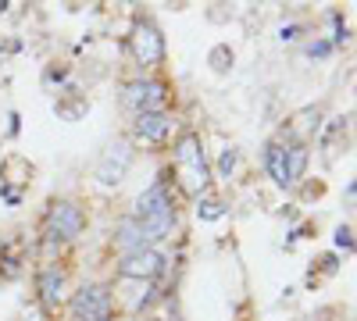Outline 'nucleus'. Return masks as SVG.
<instances>
[{
    "instance_id": "2",
    "label": "nucleus",
    "mask_w": 357,
    "mask_h": 321,
    "mask_svg": "<svg viewBox=\"0 0 357 321\" xmlns=\"http://www.w3.org/2000/svg\"><path fill=\"white\" fill-rule=\"evenodd\" d=\"M175 171H178V179H183V189L200 196L207 189V179H211V171H207V161H204V147H200V139L193 132H186L183 139H178V147H175Z\"/></svg>"
},
{
    "instance_id": "8",
    "label": "nucleus",
    "mask_w": 357,
    "mask_h": 321,
    "mask_svg": "<svg viewBox=\"0 0 357 321\" xmlns=\"http://www.w3.org/2000/svg\"><path fill=\"white\" fill-rule=\"evenodd\" d=\"M165 268V257L151 246H143V250H132L122 257V265H118V275L122 279H154L158 272Z\"/></svg>"
},
{
    "instance_id": "15",
    "label": "nucleus",
    "mask_w": 357,
    "mask_h": 321,
    "mask_svg": "<svg viewBox=\"0 0 357 321\" xmlns=\"http://www.w3.org/2000/svg\"><path fill=\"white\" fill-rule=\"evenodd\" d=\"M354 232L350 228H336V246H343V250H354Z\"/></svg>"
},
{
    "instance_id": "1",
    "label": "nucleus",
    "mask_w": 357,
    "mask_h": 321,
    "mask_svg": "<svg viewBox=\"0 0 357 321\" xmlns=\"http://www.w3.org/2000/svg\"><path fill=\"white\" fill-rule=\"evenodd\" d=\"M136 225L143 228V240H165L175 221V203H172V189L168 179H158L146 193H139L136 200Z\"/></svg>"
},
{
    "instance_id": "10",
    "label": "nucleus",
    "mask_w": 357,
    "mask_h": 321,
    "mask_svg": "<svg viewBox=\"0 0 357 321\" xmlns=\"http://www.w3.org/2000/svg\"><path fill=\"white\" fill-rule=\"evenodd\" d=\"M36 285H40V297H43V304H47V307H57V304H61L65 275L57 272V268H43V272H40V279H36Z\"/></svg>"
},
{
    "instance_id": "12",
    "label": "nucleus",
    "mask_w": 357,
    "mask_h": 321,
    "mask_svg": "<svg viewBox=\"0 0 357 321\" xmlns=\"http://www.w3.org/2000/svg\"><path fill=\"white\" fill-rule=\"evenodd\" d=\"M304 168H307V147H301V143L286 147V179H289V186L304 175Z\"/></svg>"
},
{
    "instance_id": "4",
    "label": "nucleus",
    "mask_w": 357,
    "mask_h": 321,
    "mask_svg": "<svg viewBox=\"0 0 357 321\" xmlns=\"http://www.w3.org/2000/svg\"><path fill=\"white\" fill-rule=\"evenodd\" d=\"M129 47H132L136 61H139L143 68L161 65V57H165V40H161V33H158L151 22H136L132 36H129Z\"/></svg>"
},
{
    "instance_id": "14",
    "label": "nucleus",
    "mask_w": 357,
    "mask_h": 321,
    "mask_svg": "<svg viewBox=\"0 0 357 321\" xmlns=\"http://www.w3.org/2000/svg\"><path fill=\"white\" fill-rule=\"evenodd\" d=\"M200 218H207V221L222 218V203H218V200H204V203H200Z\"/></svg>"
},
{
    "instance_id": "9",
    "label": "nucleus",
    "mask_w": 357,
    "mask_h": 321,
    "mask_svg": "<svg viewBox=\"0 0 357 321\" xmlns=\"http://www.w3.org/2000/svg\"><path fill=\"white\" fill-rule=\"evenodd\" d=\"M172 122H168V114L165 111H146V114H136V136L143 143H161L168 136Z\"/></svg>"
},
{
    "instance_id": "11",
    "label": "nucleus",
    "mask_w": 357,
    "mask_h": 321,
    "mask_svg": "<svg viewBox=\"0 0 357 321\" xmlns=\"http://www.w3.org/2000/svg\"><path fill=\"white\" fill-rule=\"evenodd\" d=\"M114 243H118V250H122V253H132V250H143V246H146V240H143V228L136 225V218H126L122 225H118V236H114Z\"/></svg>"
},
{
    "instance_id": "3",
    "label": "nucleus",
    "mask_w": 357,
    "mask_h": 321,
    "mask_svg": "<svg viewBox=\"0 0 357 321\" xmlns=\"http://www.w3.org/2000/svg\"><path fill=\"white\" fill-rule=\"evenodd\" d=\"M111 293L104 285H82L72 297V321H107Z\"/></svg>"
},
{
    "instance_id": "6",
    "label": "nucleus",
    "mask_w": 357,
    "mask_h": 321,
    "mask_svg": "<svg viewBox=\"0 0 357 321\" xmlns=\"http://www.w3.org/2000/svg\"><path fill=\"white\" fill-rule=\"evenodd\" d=\"M129 164H132V150H129V143H111V147L100 154V161H97V179L104 182V186H118L126 179V171H129Z\"/></svg>"
},
{
    "instance_id": "13",
    "label": "nucleus",
    "mask_w": 357,
    "mask_h": 321,
    "mask_svg": "<svg viewBox=\"0 0 357 321\" xmlns=\"http://www.w3.org/2000/svg\"><path fill=\"white\" fill-rule=\"evenodd\" d=\"M264 164H268V171H272V179H275L279 186H289V179H286V147L272 143V147H268V154H264Z\"/></svg>"
},
{
    "instance_id": "5",
    "label": "nucleus",
    "mask_w": 357,
    "mask_h": 321,
    "mask_svg": "<svg viewBox=\"0 0 357 321\" xmlns=\"http://www.w3.org/2000/svg\"><path fill=\"white\" fill-rule=\"evenodd\" d=\"M168 100V90H165V82L158 79H136L126 86V104L136 111V114H146V111H161Z\"/></svg>"
},
{
    "instance_id": "16",
    "label": "nucleus",
    "mask_w": 357,
    "mask_h": 321,
    "mask_svg": "<svg viewBox=\"0 0 357 321\" xmlns=\"http://www.w3.org/2000/svg\"><path fill=\"white\" fill-rule=\"evenodd\" d=\"M218 168H222V175H229V171L236 168V150H225L222 161H218Z\"/></svg>"
},
{
    "instance_id": "7",
    "label": "nucleus",
    "mask_w": 357,
    "mask_h": 321,
    "mask_svg": "<svg viewBox=\"0 0 357 321\" xmlns=\"http://www.w3.org/2000/svg\"><path fill=\"white\" fill-rule=\"evenodd\" d=\"M47 225H50V236L75 240L82 232V225H86V218H82V211L75 208L72 200H57V203H50V211H47Z\"/></svg>"
}]
</instances>
